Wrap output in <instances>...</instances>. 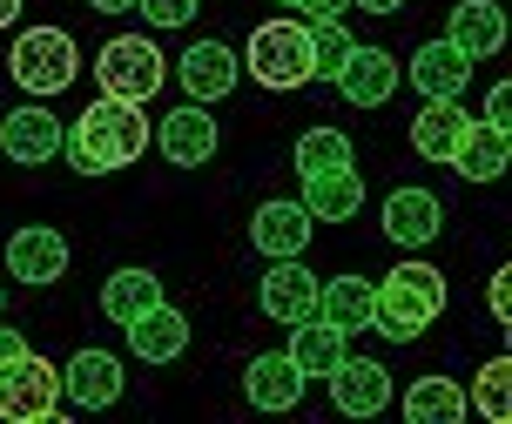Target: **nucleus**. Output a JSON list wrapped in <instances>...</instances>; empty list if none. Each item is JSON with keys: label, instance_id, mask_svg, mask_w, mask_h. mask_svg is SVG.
I'll list each match as a JSON object with an SVG mask.
<instances>
[{"label": "nucleus", "instance_id": "obj_1", "mask_svg": "<svg viewBox=\"0 0 512 424\" xmlns=\"http://www.w3.org/2000/svg\"><path fill=\"white\" fill-rule=\"evenodd\" d=\"M61 149H68V162H75L81 175H115L149 149V115H142L135 101L102 95L95 108H81L75 128H61Z\"/></svg>", "mask_w": 512, "mask_h": 424}, {"label": "nucleus", "instance_id": "obj_2", "mask_svg": "<svg viewBox=\"0 0 512 424\" xmlns=\"http://www.w3.org/2000/svg\"><path fill=\"white\" fill-rule=\"evenodd\" d=\"M438 310H445V276L432 263H398V270L378 283V297H371V330H384L391 344H411L425 324H438Z\"/></svg>", "mask_w": 512, "mask_h": 424}, {"label": "nucleus", "instance_id": "obj_3", "mask_svg": "<svg viewBox=\"0 0 512 424\" xmlns=\"http://www.w3.org/2000/svg\"><path fill=\"white\" fill-rule=\"evenodd\" d=\"M7 75L21 81L34 101H48V95H61V88H75V75H81L75 34H68V27H27V34H14Z\"/></svg>", "mask_w": 512, "mask_h": 424}, {"label": "nucleus", "instance_id": "obj_4", "mask_svg": "<svg viewBox=\"0 0 512 424\" xmlns=\"http://www.w3.org/2000/svg\"><path fill=\"white\" fill-rule=\"evenodd\" d=\"M243 68L256 75V88H304L310 81V27L304 21H263L250 34V48H243Z\"/></svg>", "mask_w": 512, "mask_h": 424}, {"label": "nucleus", "instance_id": "obj_5", "mask_svg": "<svg viewBox=\"0 0 512 424\" xmlns=\"http://www.w3.org/2000/svg\"><path fill=\"white\" fill-rule=\"evenodd\" d=\"M95 81H102L108 101H142L169 81V61H162V48H155L149 34H115L102 54H95Z\"/></svg>", "mask_w": 512, "mask_h": 424}, {"label": "nucleus", "instance_id": "obj_6", "mask_svg": "<svg viewBox=\"0 0 512 424\" xmlns=\"http://www.w3.org/2000/svg\"><path fill=\"white\" fill-rule=\"evenodd\" d=\"M54 411H61V371H54L48 357H34V350L7 357L0 364V418L7 424H48Z\"/></svg>", "mask_w": 512, "mask_h": 424}, {"label": "nucleus", "instance_id": "obj_7", "mask_svg": "<svg viewBox=\"0 0 512 424\" xmlns=\"http://www.w3.org/2000/svg\"><path fill=\"white\" fill-rule=\"evenodd\" d=\"M155 149H162V162H176V169H203L209 155H216V115H209L203 101L169 108L162 128H155Z\"/></svg>", "mask_w": 512, "mask_h": 424}, {"label": "nucleus", "instance_id": "obj_8", "mask_svg": "<svg viewBox=\"0 0 512 424\" xmlns=\"http://www.w3.org/2000/svg\"><path fill=\"white\" fill-rule=\"evenodd\" d=\"M0 155H7V162H27V169H34V162H54V155H61L54 108H41V101H34V108H7V115H0Z\"/></svg>", "mask_w": 512, "mask_h": 424}, {"label": "nucleus", "instance_id": "obj_9", "mask_svg": "<svg viewBox=\"0 0 512 424\" xmlns=\"http://www.w3.org/2000/svg\"><path fill=\"white\" fill-rule=\"evenodd\" d=\"M7 270L21 276V283H61L68 276V236L61 229H48V223H34V229H14L7 236Z\"/></svg>", "mask_w": 512, "mask_h": 424}, {"label": "nucleus", "instance_id": "obj_10", "mask_svg": "<svg viewBox=\"0 0 512 424\" xmlns=\"http://www.w3.org/2000/svg\"><path fill=\"white\" fill-rule=\"evenodd\" d=\"M331 398L344 418H378L384 404H391V371L384 364H371V357H337V371H331Z\"/></svg>", "mask_w": 512, "mask_h": 424}, {"label": "nucleus", "instance_id": "obj_11", "mask_svg": "<svg viewBox=\"0 0 512 424\" xmlns=\"http://www.w3.org/2000/svg\"><path fill=\"white\" fill-rule=\"evenodd\" d=\"M256 303H263L270 324H297V317H310V310H317V276L304 270V256H277V270H263Z\"/></svg>", "mask_w": 512, "mask_h": 424}, {"label": "nucleus", "instance_id": "obj_12", "mask_svg": "<svg viewBox=\"0 0 512 424\" xmlns=\"http://www.w3.org/2000/svg\"><path fill=\"white\" fill-rule=\"evenodd\" d=\"M128 330V350L142 357V364H176L182 350H189V317H182L176 303L162 297V303H149L135 324H122Z\"/></svg>", "mask_w": 512, "mask_h": 424}, {"label": "nucleus", "instance_id": "obj_13", "mask_svg": "<svg viewBox=\"0 0 512 424\" xmlns=\"http://www.w3.org/2000/svg\"><path fill=\"white\" fill-rule=\"evenodd\" d=\"M176 75H182V95L189 101H223L236 88V75H243V61H236L223 41H196V48H182V61H176Z\"/></svg>", "mask_w": 512, "mask_h": 424}, {"label": "nucleus", "instance_id": "obj_14", "mask_svg": "<svg viewBox=\"0 0 512 424\" xmlns=\"http://www.w3.org/2000/svg\"><path fill=\"white\" fill-rule=\"evenodd\" d=\"M438 229H445V209H438L432 189H391L384 196V236L398 250H425Z\"/></svg>", "mask_w": 512, "mask_h": 424}, {"label": "nucleus", "instance_id": "obj_15", "mask_svg": "<svg viewBox=\"0 0 512 424\" xmlns=\"http://www.w3.org/2000/svg\"><path fill=\"white\" fill-rule=\"evenodd\" d=\"M337 95L351 101V108H384V101L398 95V61L384 48H351V61L337 68Z\"/></svg>", "mask_w": 512, "mask_h": 424}, {"label": "nucleus", "instance_id": "obj_16", "mask_svg": "<svg viewBox=\"0 0 512 424\" xmlns=\"http://www.w3.org/2000/svg\"><path fill=\"white\" fill-rule=\"evenodd\" d=\"M243 391H250L256 411H297L304 404V371L290 364V350H263L243 371Z\"/></svg>", "mask_w": 512, "mask_h": 424}, {"label": "nucleus", "instance_id": "obj_17", "mask_svg": "<svg viewBox=\"0 0 512 424\" xmlns=\"http://www.w3.org/2000/svg\"><path fill=\"white\" fill-rule=\"evenodd\" d=\"M405 75H411V88H418L425 101H459L465 81H472V61H465L452 41H425V48L411 54Z\"/></svg>", "mask_w": 512, "mask_h": 424}, {"label": "nucleus", "instance_id": "obj_18", "mask_svg": "<svg viewBox=\"0 0 512 424\" xmlns=\"http://www.w3.org/2000/svg\"><path fill=\"white\" fill-rule=\"evenodd\" d=\"M61 398L81 404V411H108V404L122 398V364L108 350H81L75 364L61 371Z\"/></svg>", "mask_w": 512, "mask_h": 424}, {"label": "nucleus", "instance_id": "obj_19", "mask_svg": "<svg viewBox=\"0 0 512 424\" xmlns=\"http://www.w3.org/2000/svg\"><path fill=\"white\" fill-rule=\"evenodd\" d=\"M250 243L270 256V263H277V256H304L310 250V209L304 202H263L250 216Z\"/></svg>", "mask_w": 512, "mask_h": 424}, {"label": "nucleus", "instance_id": "obj_20", "mask_svg": "<svg viewBox=\"0 0 512 424\" xmlns=\"http://www.w3.org/2000/svg\"><path fill=\"white\" fill-rule=\"evenodd\" d=\"M304 209H310V223H351V216L364 209V175H358V162H351V169L304 175Z\"/></svg>", "mask_w": 512, "mask_h": 424}, {"label": "nucleus", "instance_id": "obj_21", "mask_svg": "<svg viewBox=\"0 0 512 424\" xmlns=\"http://www.w3.org/2000/svg\"><path fill=\"white\" fill-rule=\"evenodd\" d=\"M512 162V128H492V122H465L459 149H452V169L465 182H499Z\"/></svg>", "mask_w": 512, "mask_h": 424}, {"label": "nucleus", "instance_id": "obj_22", "mask_svg": "<svg viewBox=\"0 0 512 424\" xmlns=\"http://www.w3.org/2000/svg\"><path fill=\"white\" fill-rule=\"evenodd\" d=\"M465 61H486V54L506 48V14H499V0H459L452 7V34H445Z\"/></svg>", "mask_w": 512, "mask_h": 424}, {"label": "nucleus", "instance_id": "obj_23", "mask_svg": "<svg viewBox=\"0 0 512 424\" xmlns=\"http://www.w3.org/2000/svg\"><path fill=\"white\" fill-rule=\"evenodd\" d=\"M371 297H378L371 276H331V283H317V317L337 324L344 337L351 330H371Z\"/></svg>", "mask_w": 512, "mask_h": 424}, {"label": "nucleus", "instance_id": "obj_24", "mask_svg": "<svg viewBox=\"0 0 512 424\" xmlns=\"http://www.w3.org/2000/svg\"><path fill=\"white\" fill-rule=\"evenodd\" d=\"M337 357H344V330H337V324H324L317 310L290 324V364H297L304 377H331Z\"/></svg>", "mask_w": 512, "mask_h": 424}, {"label": "nucleus", "instance_id": "obj_25", "mask_svg": "<svg viewBox=\"0 0 512 424\" xmlns=\"http://www.w3.org/2000/svg\"><path fill=\"white\" fill-rule=\"evenodd\" d=\"M465 122H472V115H465L459 101H425V108H418V122H411V142H418L425 162H452Z\"/></svg>", "mask_w": 512, "mask_h": 424}, {"label": "nucleus", "instance_id": "obj_26", "mask_svg": "<svg viewBox=\"0 0 512 424\" xmlns=\"http://www.w3.org/2000/svg\"><path fill=\"white\" fill-rule=\"evenodd\" d=\"M149 303H162V276H155V270H115V276L102 283L108 324H135Z\"/></svg>", "mask_w": 512, "mask_h": 424}, {"label": "nucleus", "instance_id": "obj_27", "mask_svg": "<svg viewBox=\"0 0 512 424\" xmlns=\"http://www.w3.org/2000/svg\"><path fill=\"white\" fill-rule=\"evenodd\" d=\"M405 418L411 424H465V391L452 377H411Z\"/></svg>", "mask_w": 512, "mask_h": 424}, {"label": "nucleus", "instance_id": "obj_28", "mask_svg": "<svg viewBox=\"0 0 512 424\" xmlns=\"http://www.w3.org/2000/svg\"><path fill=\"white\" fill-rule=\"evenodd\" d=\"M465 411H479L486 424H506V418H512V364H506V357H492L486 371L472 377V398H465Z\"/></svg>", "mask_w": 512, "mask_h": 424}, {"label": "nucleus", "instance_id": "obj_29", "mask_svg": "<svg viewBox=\"0 0 512 424\" xmlns=\"http://www.w3.org/2000/svg\"><path fill=\"white\" fill-rule=\"evenodd\" d=\"M351 27L344 21H310V81H337V68L351 61Z\"/></svg>", "mask_w": 512, "mask_h": 424}, {"label": "nucleus", "instance_id": "obj_30", "mask_svg": "<svg viewBox=\"0 0 512 424\" xmlns=\"http://www.w3.org/2000/svg\"><path fill=\"white\" fill-rule=\"evenodd\" d=\"M324 169H351V135L344 128H310L297 142V175H324Z\"/></svg>", "mask_w": 512, "mask_h": 424}, {"label": "nucleus", "instance_id": "obj_31", "mask_svg": "<svg viewBox=\"0 0 512 424\" xmlns=\"http://www.w3.org/2000/svg\"><path fill=\"white\" fill-rule=\"evenodd\" d=\"M135 7L149 14V27H189V21H196V7H203V0H135Z\"/></svg>", "mask_w": 512, "mask_h": 424}, {"label": "nucleus", "instance_id": "obj_32", "mask_svg": "<svg viewBox=\"0 0 512 424\" xmlns=\"http://www.w3.org/2000/svg\"><path fill=\"white\" fill-rule=\"evenodd\" d=\"M283 7H297L304 21H344V7H351V0H283Z\"/></svg>", "mask_w": 512, "mask_h": 424}, {"label": "nucleus", "instance_id": "obj_33", "mask_svg": "<svg viewBox=\"0 0 512 424\" xmlns=\"http://www.w3.org/2000/svg\"><path fill=\"white\" fill-rule=\"evenodd\" d=\"M486 122H492V128H512V88H506V81L486 95Z\"/></svg>", "mask_w": 512, "mask_h": 424}, {"label": "nucleus", "instance_id": "obj_34", "mask_svg": "<svg viewBox=\"0 0 512 424\" xmlns=\"http://www.w3.org/2000/svg\"><path fill=\"white\" fill-rule=\"evenodd\" d=\"M492 317H499V324L512 317V283H506V270L492 276Z\"/></svg>", "mask_w": 512, "mask_h": 424}, {"label": "nucleus", "instance_id": "obj_35", "mask_svg": "<svg viewBox=\"0 0 512 424\" xmlns=\"http://www.w3.org/2000/svg\"><path fill=\"white\" fill-rule=\"evenodd\" d=\"M21 350H27V337L14 324H0V364H7V357H21Z\"/></svg>", "mask_w": 512, "mask_h": 424}, {"label": "nucleus", "instance_id": "obj_36", "mask_svg": "<svg viewBox=\"0 0 512 424\" xmlns=\"http://www.w3.org/2000/svg\"><path fill=\"white\" fill-rule=\"evenodd\" d=\"M351 7H364V14H398L405 0H351Z\"/></svg>", "mask_w": 512, "mask_h": 424}, {"label": "nucleus", "instance_id": "obj_37", "mask_svg": "<svg viewBox=\"0 0 512 424\" xmlns=\"http://www.w3.org/2000/svg\"><path fill=\"white\" fill-rule=\"evenodd\" d=\"M88 7H95V14H128L135 0H88Z\"/></svg>", "mask_w": 512, "mask_h": 424}, {"label": "nucleus", "instance_id": "obj_38", "mask_svg": "<svg viewBox=\"0 0 512 424\" xmlns=\"http://www.w3.org/2000/svg\"><path fill=\"white\" fill-rule=\"evenodd\" d=\"M21 21V0H0V27H14Z\"/></svg>", "mask_w": 512, "mask_h": 424}]
</instances>
